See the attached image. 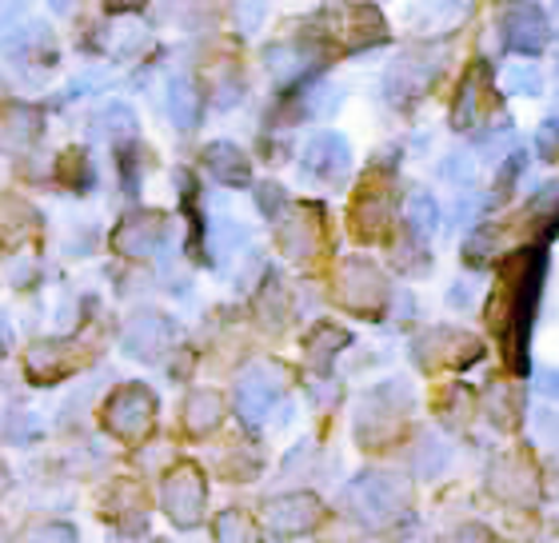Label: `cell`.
Here are the masks:
<instances>
[{"instance_id": "1", "label": "cell", "mask_w": 559, "mask_h": 543, "mask_svg": "<svg viewBox=\"0 0 559 543\" xmlns=\"http://www.w3.org/2000/svg\"><path fill=\"white\" fill-rule=\"evenodd\" d=\"M152 416V396L144 388H124L117 396V408H108V424H117L120 432H136L140 424H148Z\"/></svg>"}, {"instance_id": "2", "label": "cell", "mask_w": 559, "mask_h": 543, "mask_svg": "<svg viewBox=\"0 0 559 543\" xmlns=\"http://www.w3.org/2000/svg\"><path fill=\"white\" fill-rule=\"evenodd\" d=\"M209 168L221 176L224 185H245L248 180V168H245V161H240V152H233V144H216V149L209 152Z\"/></svg>"}, {"instance_id": "3", "label": "cell", "mask_w": 559, "mask_h": 543, "mask_svg": "<svg viewBox=\"0 0 559 543\" xmlns=\"http://www.w3.org/2000/svg\"><path fill=\"white\" fill-rule=\"evenodd\" d=\"M33 543H72V532L69 528H40L33 535Z\"/></svg>"}]
</instances>
